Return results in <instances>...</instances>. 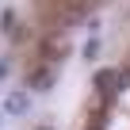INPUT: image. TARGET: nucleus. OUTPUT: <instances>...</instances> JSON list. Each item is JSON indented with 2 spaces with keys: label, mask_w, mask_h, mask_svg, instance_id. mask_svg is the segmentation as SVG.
Masks as SVG:
<instances>
[{
  "label": "nucleus",
  "mask_w": 130,
  "mask_h": 130,
  "mask_svg": "<svg viewBox=\"0 0 130 130\" xmlns=\"http://www.w3.org/2000/svg\"><path fill=\"white\" fill-rule=\"evenodd\" d=\"M31 103H27V96L23 92H15V96H8V115H23Z\"/></svg>",
  "instance_id": "f257e3e1"
},
{
  "label": "nucleus",
  "mask_w": 130,
  "mask_h": 130,
  "mask_svg": "<svg viewBox=\"0 0 130 130\" xmlns=\"http://www.w3.org/2000/svg\"><path fill=\"white\" fill-rule=\"evenodd\" d=\"M50 84H54V73H46V69H38L31 77V88H50Z\"/></svg>",
  "instance_id": "f03ea898"
},
{
  "label": "nucleus",
  "mask_w": 130,
  "mask_h": 130,
  "mask_svg": "<svg viewBox=\"0 0 130 130\" xmlns=\"http://www.w3.org/2000/svg\"><path fill=\"white\" fill-rule=\"evenodd\" d=\"M107 88H111V69L96 73V92H107Z\"/></svg>",
  "instance_id": "7ed1b4c3"
},
{
  "label": "nucleus",
  "mask_w": 130,
  "mask_h": 130,
  "mask_svg": "<svg viewBox=\"0 0 130 130\" xmlns=\"http://www.w3.org/2000/svg\"><path fill=\"white\" fill-rule=\"evenodd\" d=\"M0 27H4V31H12V27H15V12H12V8L0 15Z\"/></svg>",
  "instance_id": "20e7f679"
},
{
  "label": "nucleus",
  "mask_w": 130,
  "mask_h": 130,
  "mask_svg": "<svg viewBox=\"0 0 130 130\" xmlns=\"http://www.w3.org/2000/svg\"><path fill=\"white\" fill-rule=\"evenodd\" d=\"M84 54H88V57H96V54H100V38H92V42L84 46Z\"/></svg>",
  "instance_id": "39448f33"
},
{
  "label": "nucleus",
  "mask_w": 130,
  "mask_h": 130,
  "mask_svg": "<svg viewBox=\"0 0 130 130\" xmlns=\"http://www.w3.org/2000/svg\"><path fill=\"white\" fill-rule=\"evenodd\" d=\"M4 77H8V65H4V61H0V80H4Z\"/></svg>",
  "instance_id": "423d86ee"
},
{
  "label": "nucleus",
  "mask_w": 130,
  "mask_h": 130,
  "mask_svg": "<svg viewBox=\"0 0 130 130\" xmlns=\"http://www.w3.org/2000/svg\"><path fill=\"white\" fill-rule=\"evenodd\" d=\"M42 130H50V126H42Z\"/></svg>",
  "instance_id": "0eeeda50"
}]
</instances>
